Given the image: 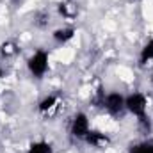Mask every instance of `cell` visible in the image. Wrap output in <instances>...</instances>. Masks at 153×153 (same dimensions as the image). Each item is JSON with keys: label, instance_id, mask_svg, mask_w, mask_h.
Returning a JSON list of instances; mask_svg holds the SVG:
<instances>
[{"label": "cell", "instance_id": "8", "mask_svg": "<svg viewBox=\"0 0 153 153\" xmlns=\"http://www.w3.org/2000/svg\"><path fill=\"white\" fill-rule=\"evenodd\" d=\"M57 105V96L55 94H50V96H45L41 102H39V112H48V111H52L53 107Z\"/></svg>", "mask_w": 153, "mask_h": 153}, {"label": "cell", "instance_id": "14", "mask_svg": "<svg viewBox=\"0 0 153 153\" xmlns=\"http://www.w3.org/2000/svg\"><path fill=\"white\" fill-rule=\"evenodd\" d=\"M152 84H153V78H152Z\"/></svg>", "mask_w": 153, "mask_h": 153}, {"label": "cell", "instance_id": "10", "mask_svg": "<svg viewBox=\"0 0 153 153\" xmlns=\"http://www.w3.org/2000/svg\"><path fill=\"white\" fill-rule=\"evenodd\" d=\"M27 153H52V148L45 141H36V143H32L29 146V152Z\"/></svg>", "mask_w": 153, "mask_h": 153}, {"label": "cell", "instance_id": "2", "mask_svg": "<svg viewBox=\"0 0 153 153\" xmlns=\"http://www.w3.org/2000/svg\"><path fill=\"white\" fill-rule=\"evenodd\" d=\"M27 68L30 71V75L36 76V78H41L45 76V73L48 71V53L45 50H38L34 52L29 61H27Z\"/></svg>", "mask_w": 153, "mask_h": 153}, {"label": "cell", "instance_id": "6", "mask_svg": "<svg viewBox=\"0 0 153 153\" xmlns=\"http://www.w3.org/2000/svg\"><path fill=\"white\" fill-rule=\"evenodd\" d=\"M73 36H75V29H71V27L57 29V30H53V34H52L53 41H57V43H61V45H64V43L71 41V39H73Z\"/></svg>", "mask_w": 153, "mask_h": 153}, {"label": "cell", "instance_id": "12", "mask_svg": "<svg viewBox=\"0 0 153 153\" xmlns=\"http://www.w3.org/2000/svg\"><path fill=\"white\" fill-rule=\"evenodd\" d=\"M59 13L62 14V16H66V18H70L71 14H70V11H68V5L66 4H59Z\"/></svg>", "mask_w": 153, "mask_h": 153}, {"label": "cell", "instance_id": "4", "mask_svg": "<svg viewBox=\"0 0 153 153\" xmlns=\"http://www.w3.org/2000/svg\"><path fill=\"white\" fill-rule=\"evenodd\" d=\"M103 107L107 109V112L112 116H119L125 109V96L119 93H111L103 98Z\"/></svg>", "mask_w": 153, "mask_h": 153}, {"label": "cell", "instance_id": "5", "mask_svg": "<svg viewBox=\"0 0 153 153\" xmlns=\"http://www.w3.org/2000/svg\"><path fill=\"white\" fill-rule=\"evenodd\" d=\"M84 141H85L87 144H91L93 148H102V146H107V144L111 143V139H109L105 134L98 132V130H89L87 135L84 137Z\"/></svg>", "mask_w": 153, "mask_h": 153}, {"label": "cell", "instance_id": "11", "mask_svg": "<svg viewBox=\"0 0 153 153\" xmlns=\"http://www.w3.org/2000/svg\"><path fill=\"white\" fill-rule=\"evenodd\" d=\"M16 50H14V46L11 45V43H4L2 45V53L4 55H11V53H14Z\"/></svg>", "mask_w": 153, "mask_h": 153}, {"label": "cell", "instance_id": "3", "mask_svg": "<svg viewBox=\"0 0 153 153\" xmlns=\"http://www.w3.org/2000/svg\"><path fill=\"white\" fill-rule=\"evenodd\" d=\"M89 130L91 128H89V117H87V114L76 112L75 117H73V121H71V128H70L71 135L76 137V139H84Z\"/></svg>", "mask_w": 153, "mask_h": 153}, {"label": "cell", "instance_id": "9", "mask_svg": "<svg viewBox=\"0 0 153 153\" xmlns=\"http://www.w3.org/2000/svg\"><path fill=\"white\" fill-rule=\"evenodd\" d=\"M139 61H141V64H146L148 61H153V39H150V41L143 46L141 55H139Z\"/></svg>", "mask_w": 153, "mask_h": 153}, {"label": "cell", "instance_id": "13", "mask_svg": "<svg viewBox=\"0 0 153 153\" xmlns=\"http://www.w3.org/2000/svg\"><path fill=\"white\" fill-rule=\"evenodd\" d=\"M0 80H2V70H0Z\"/></svg>", "mask_w": 153, "mask_h": 153}, {"label": "cell", "instance_id": "7", "mask_svg": "<svg viewBox=\"0 0 153 153\" xmlns=\"http://www.w3.org/2000/svg\"><path fill=\"white\" fill-rule=\"evenodd\" d=\"M128 153H153V143L152 141L135 143L128 148Z\"/></svg>", "mask_w": 153, "mask_h": 153}, {"label": "cell", "instance_id": "1", "mask_svg": "<svg viewBox=\"0 0 153 153\" xmlns=\"http://www.w3.org/2000/svg\"><path fill=\"white\" fill-rule=\"evenodd\" d=\"M146 107H148V100L143 93H134L125 98V109L135 117H139V121L144 126H150V121L146 119Z\"/></svg>", "mask_w": 153, "mask_h": 153}]
</instances>
